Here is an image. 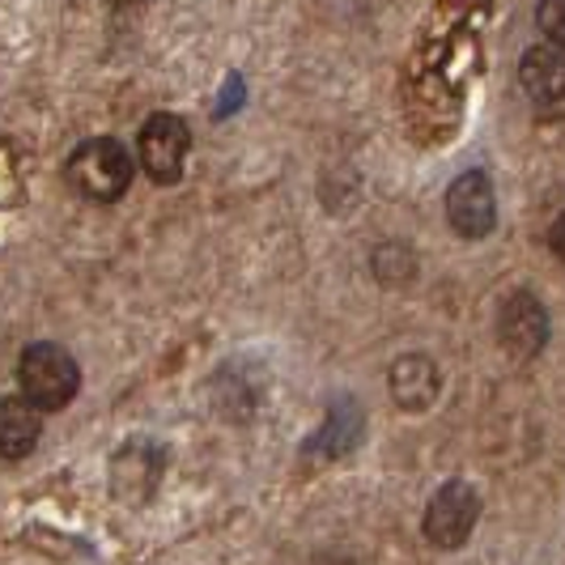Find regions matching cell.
Segmentation results:
<instances>
[{"label":"cell","instance_id":"obj_2","mask_svg":"<svg viewBox=\"0 0 565 565\" xmlns=\"http://www.w3.org/2000/svg\"><path fill=\"white\" fill-rule=\"evenodd\" d=\"M18 387L30 408L60 413L82 392V366L64 344L39 340V344L22 349V358H18Z\"/></svg>","mask_w":565,"mask_h":565},{"label":"cell","instance_id":"obj_1","mask_svg":"<svg viewBox=\"0 0 565 565\" xmlns=\"http://www.w3.org/2000/svg\"><path fill=\"white\" fill-rule=\"evenodd\" d=\"M68 188L89 204H115V200L128 196L132 188V174L137 162L128 153V145L115 141V137H89L68 153Z\"/></svg>","mask_w":565,"mask_h":565},{"label":"cell","instance_id":"obj_9","mask_svg":"<svg viewBox=\"0 0 565 565\" xmlns=\"http://www.w3.org/2000/svg\"><path fill=\"white\" fill-rule=\"evenodd\" d=\"M519 85L536 107H557L565 89V60L557 43H540L519 60Z\"/></svg>","mask_w":565,"mask_h":565},{"label":"cell","instance_id":"obj_4","mask_svg":"<svg viewBox=\"0 0 565 565\" xmlns=\"http://www.w3.org/2000/svg\"><path fill=\"white\" fill-rule=\"evenodd\" d=\"M188 149H192V132L179 115L158 111L145 119L141 141H137V153H141V167L153 183H179L183 179V167H188Z\"/></svg>","mask_w":565,"mask_h":565},{"label":"cell","instance_id":"obj_3","mask_svg":"<svg viewBox=\"0 0 565 565\" xmlns=\"http://www.w3.org/2000/svg\"><path fill=\"white\" fill-rule=\"evenodd\" d=\"M477 519H481V493L468 481H447L425 507L422 519V536L425 544L451 553L463 540L477 532Z\"/></svg>","mask_w":565,"mask_h":565},{"label":"cell","instance_id":"obj_6","mask_svg":"<svg viewBox=\"0 0 565 565\" xmlns=\"http://www.w3.org/2000/svg\"><path fill=\"white\" fill-rule=\"evenodd\" d=\"M447 222L459 238L477 243L498 226V192L484 170H463L447 188Z\"/></svg>","mask_w":565,"mask_h":565},{"label":"cell","instance_id":"obj_5","mask_svg":"<svg viewBox=\"0 0 565 565\" xmlns=\"http://www.w3.org/2000/svg\"><path fill=\"white\" fill-rule=\"evenodd\" d=\"M162 468H167V455H162L158 443H149V438L124 443L111 455V468H107L111 498L124 502V507H145L158 493V484H162Z\"/></svg>","mask_w":565,"mask_h":565},{"label":"cell","instance_id":"obj_10","mask_svg":"<svg viewBox=\"0 0 565 565\" xmlns=\"http://www.w3.org/2000/svg\"><path fill=\"white\" fill-rule=\"evenodd\" d=\"M43 438V413L30 408L22 396H4L0 399V459L18 463L26 459Z\"/></svg>","mask_w":565,"mask_h":565},{"label":"cell","instance_id":"obj_8","mask_svg":"<svg viewBox=\"0 0 565 565\" xmlns=\"http://www.w3.org/2000/svg\"><path fill=\"white\" fill-rule=\"evenodd\" d=\"M392 399H396L404 413H425L438 392H443V374H438V362L425 358V353H408L392 366Z\"/></svg>","mask_w":565,"mask_h":565},{"label":"cell","instance_id":"obj_7","mask_svg":"<svg viewBox=\"0 0 565 565\" xmlns=\"http://www.w3.org/2000/svg\"><path fill=\"white\" fill-rule=\"evenodd\" d=\"M498 340L514 358H536L540 349H544V340H548V311L540 307L536 294L519 289V294H510L507 302H502V311H498Z\"/></svg>","mask_w":565,"mask_h":565}]
</instances>
